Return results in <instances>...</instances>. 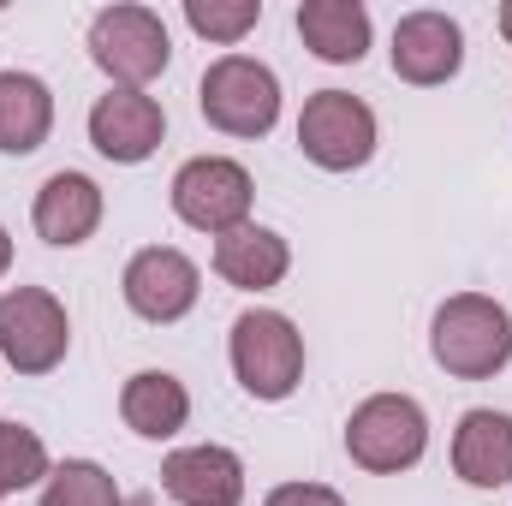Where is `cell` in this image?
<instances>
[{
    "mask_svg": "<svg viewBox=\"0 0 512 506\" xmlns=\"http://www.w3.org/2000/svg\"><path fill=\"white\" fill-rule=\"evenodd\" d=\"M429 358L459 381H489L512 364V310L489 292L441 298L429 322Z\"/></svg>",
    "mask_w": 512,
    "mask_h": 506,
    "instance_id": "cell-1",
    "label": "cell"
},
{
    "mask_svg": "<svg viewBox=\"0 0 512 506\" xmlns=\"http://www.w3.org/2000/svg\"><path fill=\"white\" fill-rule=\"evenodd\" d=\"M227 358H233V376H239V387H245L251 399L280 405V399H292L298 381H304V334H298V322H292L286 310L256 304V310H245V316L233 322Z\"/></svg>",
    "mask_w": 512,
    "mask_h": 506,
    "instance_id": "cell-2",
    "label": "cell"
},
{
    "mask_svg": "<svg viewBox=\"0 0 512 506\" xmlns=\"http://www.w3.org/2000/svg\"><path fill=\"white\" fill-rule=\"evenodd\" d=\"M90 60L108 72L114 90H149L167 66H173V36H167V18L155 6H102L90 18Z\"/></svg>",
    "mask_w": 512,
    "mask_h": 506,
    "instance_id": "cell-3",
    "label": "cell"
},
{
    "mask_svg": "<svg viewBox=\"0 0 512 506\" xmlns=\"http://www.w3.org/2000/svg\"><path fill=\"white\" fill-rule=\"evenodd\" d=\"M346 453L370 477H399L429 453V411L411 393H370L346 417Z\"/></svg>",
    "mask_w": 512,
    "mask_h": 506,
    "instance_id": "cell-4",
    "label": "cell"
},
{
    "mask_svg": "<svg viewBox=\"0 0 512 506\" xmlns=\"http://www.w3.org/2000/svg\"><path fill=\"white\" fill-rule=\"evenodd\" d=\"M280 78L268 60L256 54H221L209 60L203 84H197V108L221 137H268L280 126Z\"/></svg>",
    "mask_w": 512,
    "mask_h": 506,
    "instance_id": "cell-5",
    "label": "cell"
},
{
    "mask_svg": "<svg viewBox=\"0 0 512 506\" xmlns=\"http://www.w3.org/2000/svg\"><path fill=\"white\" fill-rule=\"evenodd\" d=\"M167 197H173V215H179L191 233L221 239V233H239V227L251 221L256 179H251V167L233 161V155H191V161L173 173Z\"/></svg>",
    "mask_w": 512,
    "mask_h": 506,
    "instance_id": "cell-6",
    "label": "cell"
},
{
    "mask_svg": "<svg viewBox=\"0 0 512 506\" xmlns=\"http://www.w3.org/2000/svg\"><path fill=\"white\" fill-rule=\"evenodd\" d=\"M376 143H382V120L352 90H316L304 102V114H298V149L322 173H358V167H370Z\"/></svg>",
    "mask_w": 512,
    "mask_h": 506,
    "instance_id": "cell-7",
    "label": "cell"
},
{
    "mask_svg": "<svg viewBox=\"0 0 512 506\" xmlns=\"http://www.w3.org/2000/svg\"><path fill=\"white\" fill-rule=\"evenodd\" d=\"M72 352V316L48 286L0 292V358L18 376H54Z\"/></svg>",
    "mask_w": 512,
    "mask_h": 506,
    "instance_id": "cell-8",
    "label": "cell"
},
{
    "mask_svg": "<svg viewBox=\"0 0 512 506\" xmlns=\"http://www.w3.org/2000/svg\"><path fill=\"white\" fill-rule=\"evenodd\" d=\"M120 292H126V310L167 328V322H185L203 298V268L179 245H143L120 274Z\"/></svg>",
    "mask_w": 512,
    "mask_h": 506,
    "instance_id": "cell-9",
    "label": "cell"
},
{
    "mask_svg": "<svg viewBox=\"0 0 512 506\" xmlns=\"http://www.w3.org/2000/svg\"><path fill=\"white\" fill-rule=\"evenodd\" d=\"M393 78L417 84V90H435V84H453L459 66H465V30L453 12H435V6H417L393 24Z\"/></svg>",
    "mask_w": 512,
    "mask_h": 506,
    "instance_id": "cell-10",
    "label": "cell"
},
{
    "mask_svg": "<svg viewBox=\"0 0 512 506\" xmlns=\"http://www.w3.org/2000/svg\"><path fill=\"white\" fill-rule=\"evenodd\" d=\"M84 126H90V149L102 161L143 167L161 149V137H167V108L149 90H108V96H96V108H90Z\"/></svg>",
    "mask_w": 512,
    "mask_h": 506,
    "instance_id": "cell-11",
    "label": "cell"
},
{
    "mask_svg": "<svg viewBox=\"0 0 512 506\" xmlns=\"http://www.w3.org/2000/svg\"><path fill=\"white\" fill-rule=\"evenodd\" d=\"M102 215H108V197H102V185H96L90 173H78V167L48 173L42 191H36V203H30V227H36V239L54 245V251L90 245V239L102 233Z\"/></svg>",
    "mask_w": 512,
    "mask_h": 506,
    "instance_id": "cell-12",
    "label": "cell"
},
{
    "mask_svg": "<svg viewBox=\"0 0 512 506\" xmlns=\"http://www.w3.org/2000/svg\"><path fill=\"white\" fill-rule=\"evenodd\" d=\"M161 489L179 506H245L251 495V471L233 447L221 441H197L161 459Z\"/></svg>",
    "mask_w": 512,
    "mask_h": 506,
    "instance_id": "cell-13",
    "label": "cell"
},
{
    "mask_svg": "<svg viewBox=\"0 0 512 506\" xmlns=\"http://www.w3.org/2000/svg\"><path fill=\"white\" fill-rule=\"evenodd\" d=\"M453 477L465 489H507L512 483V417L477 405L453 429Z\"/></svg>",
    "mask_w": 512,
    "mask_h": 506,
    "instance_id": "cell-14",
    "label": "cell"
},
{
    "mask_svg": "<svg viewBox=\"0 0 512 506\" xmlns=\"http://www.w3.org/2000/svg\"><path fill=\"white\" fill-rule=\"evenodd\" d=\"M298 36L322 66H358L370 54V6L364 0H304L298 6Z\"/></svg>",
    "mask_w": 512,
    "mask_h": 506,
    "instance_id": "cell-15",
    "label": "cell"
},
{
    "mask_svg": "<svg viewBox=\"0 0 512 506\" xmlns=\"http://www.w3.org/2000/svg\"><path fill=\"white\" fill-rule=\"evenodd\" d=\"M215 274L227 286H239V292H274L292 274V245L274 227L245 221L239 233H221L215 239Z\"/></svg>",
    "mask_w": 512,
    "mask_h": 506,
    "instance_id": "cell-16",
    "label": "cell"
},
{
    "mask_svg": "<svg viewBox=\"0 0 512 506\" xmlns=\"http://www.w3.org/2000/svg\"><path fill=\"white\" fill-rule=\"evenodd\" d=\"M120 417H126L131 435H143V441H173L191 423V387L173 370H137L120 387Z\"/></svg>",
    "mask_w": 512,
    "mask_h": 506,
    "instance_id": "cell-17",
    "label": "cell"
},
{
    "mask_svg": "<svg viewBox=\"0 0 512 506\" xmlns=\"http://www.w3.org/2000/svg\"><path fill=\"white\" fill-rule=\"evenodd\" d=\"M54 137V90L36 72H0V155H36Z\"/></svg>",
    "mask_w": 512,
    "mask_h": 506,
    "instance_id": "cell-18",
    "label": "cell"
},
{
    "mask_svg": "<svg viewBox=\"0 0 512 506\" xmlns=\"http://www.w3.org/2000/svg\"><path fill=\"white\" fill-rule=\"evenodd\" d=\"M48 471H54L48 441H42L30 423L6 417V423H0V501H6V495H24V489H42Z\"/></svg>",
    "mask_w": 512,
    "mask_h": 506,
    "instance_id": "cell-19",
    "label": "cell"
},
{
    "mask_svg": "<svg viewBox=\"0 0 512 506\" xmlns=\"http://www.w3.org/2000/svg\"><path fill=\"white\" fill-rule=\"evenodd\" d=\"M120 501H126L120 483L96 459H60L48 471V483L36 489V506H120Z\"/></svg>",
    "mask_w": 512,
    "mask_h": 506,
    "instance_id": "cell-20",
    "label": "cell"
},
{
    "mask_svg": "<svg viewBox=\"0 0 512 506\" xmlns=\"http://www.w3.org/2000/svg\"><path fill=\"white\" fill-rule=\"evenodd\" d=\"M185 24H191V36L239 54V42L262 24V0H185Z\"/></svg>",
    "mask_w": 512,
    "mask_h": 506,
    "instance_id": "cell-21",
    "label": "cell"
},
{
    "mask_svg": "<svg viewBox=\"0 0 512 506\" xmlns=\"http://www.w3.org/2000/svg\"><path fill=\"white\" fill-rule=\"evenodd\" d=\"M262 506H346V495L328 483H280V489H268Z\"/></svg>",
    "mask_w": 512,
    "mask_h": 506,
    "instance_id": "cell-22",
    "label": "cell"
},
{
    "mask_svg": "<svg viewBox=\"0 0 512 506\" xmlns=\"http://www.w3.org/2000/svg\"><path fill=\"white\" fill-rule=\"evenodd\" d=\"M6 274H12V233L0 227V280H6Z\"/></svg>",
    "mask_w": 512,
    "mask_h": 506,
    "instance_id": "cell-23",
    "label": "cell"
},
{
    "mask_svg": "<svg viewBox=\"0 0 512 506\" xmlns=\"http://www.w3.org/2000/svg\"><path fill=\"white\" fill-rule=\"evenodd\" d=\"M495 24H501V42H507V48H512V0H507V6H501V12H495Z\"/></svg>",
    "mask_w": 512,
    "mask_h": 506,
    "instance_id": "cell-24",
    "label": "cell"
},
{
    "mask_svg": "<svg viewBox=\"0 0 512 506\" xmlns=\"http://www.w3.org/2000/svg\"><path fill=\"white\" fill-rule=\"evenodd\" d=\"M120 506H155V501H149V495H126Z\"/></svg>",
    "mask_w": 512,
    "mask_h": 506,
    "instance_id": "cell-25",
    "label": "cell"
}]
</instances>
